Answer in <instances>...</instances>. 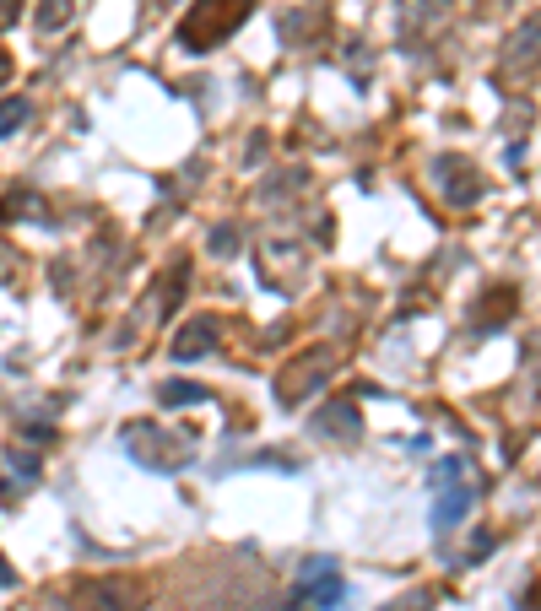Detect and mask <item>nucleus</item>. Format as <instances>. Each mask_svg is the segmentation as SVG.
Returning a JSON list of instances; mask_svg holds the SVG:
<instances>
[{"mask_svg":"<svg viewBox=\"0 0 541 611\" xmlns=\"http://www.w3.org/2000/svg\"><path fill=\"white\" fill-rule=\"evenodd\" d=\"M6 460H11V471H17V482H22V487H33V482H38V455H22V449H11Z\"/></svg>","mask_w":541,"mask_h":611,"instance_id":"nucleus-16","label":"nucleus"},{"mask_svg":"<svg viewBox=\"0 0 541 611\" xmlns=\"http://www.w3.org/2000/svg\"><path fill=\"white\" fill-rule=\"evenodd\" d=\"M471 482H466V466L460 460H439V471H433V530L439 536H450V530L471 514Z\"/></svg>","mask_w":541,"mask_h":611,"instance_id":"nucleus-3","label":"nucleus"},{"mask_svg":"<svg viewBox=\"0 0 541 611\" xmlns=\"http://www.w3.org/2000/svg\"><path fill=\"white\" fill-rule=\"evenodd\" d=\"M17 17H22V0H0V33H6Z\"/></svg>","mask_w":541,"mask_h":611,"instance_id":"nucleus-19","label":"nucleus"},{"mask_svg":"<svg viewBox=\"0 0 541 611\" xmlns=\"http://www.w3.org/2000/svg\"><path fill=\"white\" fill-rule=\"evenodd\" d=\"M433 184L444 190V201H450V206H471V201L487 190L466 157H439V163H433Z\"/></svg>","mask_w":541,"mask_h":611,"instance_id":"nucleus-7","label":"nucleus"},{"mask_svg":"<svg viewBox=\"0 0 541 611\" xmlns=\"http://www.w3.org/2000/svg\"><path fill=\"white\" fill-rule=\"evenodd\" d=\"M433 595L428 590H417V595H401V601H390V606H379V611H428Z\"/></svg>","mask_w":541,"mask_h":611,"instance_id":"nucleus-17","label":"nucleus"},{"mask_svg":"<svg viewBox=\"0 0 541 611\" xmlns=\"http://www.w3.org/2000/svg\"><path fill=\"white\" fill-rule=\"evenodd\" d=\"M76 606L82 611H141L147 590L136 579H87V584H76Z\"/></svg>","mask_w":541,"mask_h":611,"instance_id":"nucleus-5","label":"nucleus"},{"mask_svg":"<svg viewBox=\"0 0 541 611\" xmlns=\"http://www.w3.org/2000/svg\"><path fill=\"white\" fill-rule=\"evenodd\" d=\"M298 595L303 601H314L320 611H341V574H336V563L331 557H309V563L298 568Z\"/></svg>","mask_w":541,"mask_h":611,"instance_id":"nucleus-6","label":"nucleus"},{"mask_svg":"<svg viewBox=\"0 0 541 611\" xmlns=\"http://www.w3.org/2000/svg\"><path fill=\"white\" fill-rule=\"evenodd\" d=\"M125 449H130V460H141L147 471H163V476H174L195 460V438L174 433V428H157V422H130Z\"/></svg>","mask_w":541,"mask_h":611,"instance_id":"nucleus-2","label":"nucleus"},{"mask_svg":"<svg viewBox=\"0 0 541 611\" xmlns=\"http://www.w3.org/2000/svg\"><path fill=\"white\" fill-rule=\"evenodd\" d=\"M71 17H76V0H44V6H38V28L44 33H60Z\"/></svg>","mask_w":541,"mask_h":611,"instance_id":"nucleus-13","label":"nucleus"},{"mask_svg":"<svg viewBox=\"0 0 541 611\" xmlns=\"http://www.w3.org/2000/svg\"><path fill=\"white\" fill-rule=\"evenodd\" d=\"M249 17H255V0H195V6L179 17V49L211 55V49L228 44Z\"/></svg>","mask_w":541,"mask_h":611,"instance_id":"nucleus-1","label":"nucleus"},{"mask_svg":"<svg viewBox=\"0 0 541 611\" xmlns=\"http://www.w3.org/2000/svg\"><path fill=\"white\" fill-rule=\"evenodd\" d=\"M22 211H33V222H49V217H44V201H38V195H11V201L0 206V217H6V222H22Z\"/></svg>","mask_w":541,"mask_h":611,"instance_id":"nucleus-15","label":"nucleus"},{"mask_svg":"<svg viewBox=\"0 0 541 611\" xmlns=\"http://www.w3.org/2000/svg\"><path fill=\"white\" fill-rule=\"evenodd\" d=\"M6 76H11V60H6V55H0V82H6Z\"/></svg>","mask_w":541,"mask_h":611,"instance_id":"nucleus-21","label":"nucleus"},{"mask_svg":"<svg viewBox=\"0 0 541 611\" xmlns=\"http://www.w3.org/2000/svg\"><path fill=\"white\" fill-rule=\"evenodd\" d=\"M331 368H336L331 347H309V352H298L293 363H282V374H276V406H298L309 390H320Z\"/></svg>","mask_w":541,"mask_h":611,"instance_id":"nucleus-4","label":"nucleus"},{"mask_svg":"<svg viewBox=\"0 0 541 611\" xmlns=\"http://www.w3.org/2000/svg\"><path fill=\"white\" fill-rule=\"evenodd\" d=\"M211 249H217V255H228V249H239V233H233V228H217V233H211Z\"/></svg>","mask_w":541,"mask_h":611,"instance_id":"nucleus-18","label":"nucleus"},{"mask_svg":"<svg viewBox=\"0 0 541 611\" xmlns=\"http://www.w3.org/2000/svg\"><path fill=\"white\" fill-rule=\"evenodd\" d=\"M314 433H331V438H358L363 433V422H358V406L352 401H325L320 411H314Z\"/></svg>","mask_w":541,"mask_h":611,"instance_id":"nucleus-10","label":"nucleus"},{"mask_svg":"<svg viewBox=\"0 0 541 611\" xmlns=\"http://www.w3.org/2000/svg\"><path fill=\"white\" fill-rule=\"evenodd\" d=\"M28 103H22V98H6V103H0V141H6V136H17V130L22 125H28Z\"/></svg>","mask_w":541,"mask_h":611,"instance_id":"nucleus-14","label":"nucleus"},{"mask_svg":"<svg viewBox=\"0 0 541 611\" xmlns=\"http://www.w3.org/2000/svg\"><path fill=\"white\" fill-rule=\"evenodd\" d=\"M11 584H17V574H11V568H6V557H0V590H11Z\"/></svg>","mask_w":541,"mask_h":611,"instance_id":"nucleus-20","label":"nucleus"},{"mask_svg":"<svg viewBox=\"0 0 541 611\" xmlns=\"http://www.w3.org/2000/svg\"><path fill=\"white\" fill-rule=\"evenodd\" d=\"M217 336H222V325L211 320V314H201L195 325H184L179 336H174V357L179 363H195V357H211L217 352Z\"/></svg>","mask_w":541,"mask_h":611,"instance_id":"nucleus-9","label":"nucleus"},{"mask_svg":"<svg viewBox=\"0 0 541 611\" xmlns=\"http://www.w3.org/2000/svg\"><path fill=\"white\" fill-rule=\"evenodd\" d=\"M541 55V17H525L520 28L509 33V49L498 55V71L504 76H520V71H531Z\"/></svg>","mask_w":541,"mask_h":611,"instance_id":"nucleus-8","label":"nucleus"},{"mask_svg":"<svg viewBox=\"0 0 541 611\" xmlns=\"http://www.w3.org/2000/svg\"><path fill=\"white\" fill-rule=\"evenodd\" d=\"M514 298H520L514 287H487V292H482V309H477V330L509 325V320H514Z\"/></svg>","mask_w":541,"mask_h":611,"instance_id":"nucleus-11","label":"nucleus"},{"mask_svg":"<svg viewBox=\"0 0 541 611\" xmlns=\"http://www.w3.org/2000/svg\"><path fill=\"white\" fill-rule=\"evenodd\" d=\"M157 401H163L168 411H179V406H201L206 390H201V384H190V379H168V384H157Z\"/></svg>","mask_w":541,"mask_h":611,"instance_id":"nucleus-12","label":"nucleus"}]
</instances>
